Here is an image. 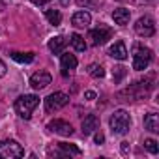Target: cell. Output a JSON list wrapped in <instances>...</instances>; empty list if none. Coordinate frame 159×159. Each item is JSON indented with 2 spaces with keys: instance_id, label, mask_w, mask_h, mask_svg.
<instances>
[{
  "instance_id": "obj_1",
  "label": "cell",
  "mask_w": 159,
  "mask_h": 159,
  "mask_svg": "<svg viewBox=\"0 0 159 159\" xmlns=\"http://www.w3.org/2000/svg\"><path fill=\"white\" fill-rule=\"evenodd\" d=\"M39 105V98L36 94H25V96H19L15 99V112L25 118V120H30L32 118V112L36 111V107Z\"/></svg>"
},
{
  "instance_id": "obj_2",
  "label": "cell",
  "mask_w": 159,
  "mask_h": 159,
  "mask_svg": "<svg viewBox=\"0 0 159 159\" xmlns=\"http://www.w3.org/2000/svg\"><path fill=\"white\" fill-rule=\"evenodd\" d=\"M109 124H111V129H112L114 135H125L129 131V127H131V116H129L127 111L118 109L111 116V122Z\"/></svg>"
},
{
  "instance_id": "obj_3",
  "label": "cell",
  "mask_w": 159,
  "mask_h": 159,
  "mask_svg": "<svg viewBox=\"0 0 159 159\" xmlns=\"http://www.w3.org/2000/svg\"><path fill=\"white\" fill-rule=\"evenodd\" d=\"M152 88H153V84H150V83H146V81H139V83L131 84L127 90H122L118 96L124 98V101H139V99L144 98Z\"/></svg>"
},
{
  "instance_id": "obj_4",
  "label": "cell",
  "mask_w": 159,
  "mask_h": 159,
  "mask_svg": "<svg viewBox=\"0 0 159 159\" xmlns=\"http://www.w3.org/2000/svg\"><path fill=\"white\" fill-rule=\"evenodd\" d=\"M153 60V51L142 45H135V52H133V69L142 71L146 69Z\"/></svg>"
},
{
  "instance_id": "obj_5",
  "label": "cell",
  "mask_w": 159,
  "mask_h": 159,
  "mask_svg": "<svg viewBox=\"0 0 159 159\" xmlns=\"http://www.w3.org/2000/svg\"><path fill=\"white\" fill-rule=\"evenodd\" d=\"M25 155V148L17 140H0V159H19Z\"/></svg>"
},
{
  "instance_id": "obj_6",
  "label": "cell",
  "mask_w": 159,
  "mask_h": 159,
  "mask_svg": "<svg viewBox=\"0 0 159 159\" xmlns=\"http://www.w3.org/2000/svg\"><path fill=\"white\" fill-rule=\"evenodd\" d=\"M67 103H69V96H67V94H64V92H54V94H51V96L45 99V111L52 114V112L64 109Z\"/></svg>"
},
{
  "instance_id": "obj_7",
  "label": "cell",
  "mask_w": 159,
  "mask_h": 159,
  "mask_svg": "<svg viewBox=\"0 0 159 159\" xmlns=\"http://www.w3.org/2000/svg\"><path fill=\"white\" fill-rule=\"evenodd\" d=\"M112 28H109V26H105V25H99L98 28H92L90 32H88V39L92 41V45H103V43H107L111 38H112Z\"/></svg>"
},
{
  "instance_id": "obj_8",
  "label": "cell",
  "mask_w": 159,
  "mask_h": 159,
  "mask_svg": "<svg viewBox=\"0 0 159 159\" xmlns=\"http://www.w3.org/2000/svg\"><path fill=\"white\" fill-rule=\"evenodd\" d=\"M135 32H137L139 36H142V38H152V36L155 34V23H153V19H152L150 15L140 17V19L135 23Z\"/></svg>"
},
{
  "instance_id": "obj_9",
  "label": "cell",
  "mask_w": 159,
  "mask_h": 159,
  "mask_svg": "<svg viewBox=\"0 0 159 159\" xmlns=\"http://www.w3.org/2000/svg\"><path fill=\"white\" fill-rule=\"evenodd\" d=\"M51 81H52L51 73H47V71H38V73H34V75L30 77V86H32L34 90H43V88H47V86L51 84Z\"/></svg>"
},
{
  "instance_id": "obj_10",
  "label": "cell",
  "mask_w": 159,
  "mask_h": 159,
  "mask_svg": "<svg viewBox=\"0 0 159 159\" xmlns=\"http://www.w3.org/2000/svg\"><path fill=\"white\" fill-rule=\"evenodd\" d=\"M47 129L52 131V133H56V135H62V137L73 135V127H71V124L66 122V120H51L49 125H47Z\"/></svg>"
},
{
  "instance_id": "obj_11",
  "label": "cell",
  "mask_w": 159,
  "mask_h": 159,
  "mask_svg": "<svg viewBox=\"0 0 159 159\" xmlns=\"http://www.w3.org/2000/svg\"><path fill=\"white\" fill-rule=\"evenodd\" d=\"M60 66H62V77H69V73L77 67V58L69 52L60 54Z\"/></svg>"
},
{
  "instance_id": "obj_12",
  "label": "cell",
  "mask_w": 159,
  "mask_h": 159,
  "mask_svg": "<svg viewBox=\"0 0 159 159\" xmlns=\"http://www.w3.org/2000/svg\"><path fill=\"white\" fill-rule=\"evenodd\" d=\"M71 23H73V26H77V28H86V26L92 23V15H90L88 11H75L73 17H71Z\"/></svg>"
},
{
  "instance_id": "obj_13",
  "label": "cell",
  "mask_w": 159,
  "mask_h": 159,
  "mask_svg": "<svg viewBox=\"0 0 159 159\" xmlns=\"http://www.w3.org/2000/svg\"><path fill=\"white\" fill-rule=\"evenodd\" d=\"M109 56L116 58V60H127V49L124 41H114L109 49Z\"/></svg>"
},
{
  "instance_id": "obj_14",
  "label": "cell",
  "mask_w": 159,
  "mask_h": 159,
  "mask_svg": "<svg viewBox=\"0 0 159 159\" xmlns=\"http://www.w3.org/2000/svg\"><path fill=\"white\" fill-rule=\"evenodd\" d=\"M54 155L66 157V155H81V148L75 144H67V142H58V150L54 152Z\"/></svg>"
},
{
  "instance_id": "obj_15",
  "label": "cell",
  "mask_w": 159,
  "mask_h": 159,
  "mask_svg": "<svg viewBox=\"0 0 159 159\" xmlns=\"http://www.w3.org/2000/svg\"><path fill=\"white\" fill-rule=\"evenodd\" d=\"M98 125H99V118H98L96 114H88V116L83 120V135H84V137L92 135V133L98 129Z\"/></svg>"
},
{
  "instance_id": "obj_16",
  "label": "cell",
  "mask_w": 159,
  "mask_h": 159,
  "mask_svg": "<svg viewBox=\"0 0 159 159\" xmlns=\"http://www.w3.org/2000/svg\"><path fill=\"white\" fill-rule=\"evenodd\" d=\"M66 45H67V39H66L64 36H54V38H51V41H49V49H51L52 54H60Z\"/></svg>"
},
{
  "instance_id": "obj_17",
  "label": "cell",
  "mask_w": 159,
  "mask_h": 159,
  "mask_svg": "<svg viewBox=\"0 0 159 159\" xmlns=\"http://www.w3.org/2000/svg\"><path fill=\"white\" fill-rule=\"evenodd\" d=\"M129 17H131V13H129V10H125V8H118V10L112 11V19H114V23L120 25V26H125V25L129 23Z\"/></svg>"
},
{
  "instance_id": "obj_18",
  "label": "cell",
  "mask_w": 159,
  "mask_h": 159,
  "mask_svg": "<svg viewBox=\"0 0 159 159\" xmlns=\"http://www.w3.org/2000/svg\"><path fill=\"white\" fill-rule=\"evenodd\" d=\"M144 129H148L152 133H159V116L155 112L146 114V118H144Z\"/></svg>"
},
{
  "instance_id": "obj_19",
  "label": "cell",
  "mask_w": 159,
  "mask_h": 159,
  "mask_svg": "<svg viewBox=\"0 0 159 159\" xmlns=\"http://www.w3.org/2000/svg\"><path fill=\"white\" fill-rule=\"evenodd\" d=\"M69 43H71L73 49L79 51V52H84V51H86V41H84L83 36H79V34H71V36H69Z\"/></svg>"
},
{
  "instance_id": "obj_20",
  "label": "cell",
  "mask_w": 159,
  "mask_h": 159,
  "mask_svg": "<svg viewBox=\"0 0 159 159\" xmlns=\"http://www.w3.org/2000/svg\"><path fill=\"white\" fill-rule=\"evenodd\" d=\"M45 17H47V21H49L51 25H54V26H58V25L62 23V13H60L58 10H47V11H45Z\"/></svg>"
},
{
  "instance_id": "obj_21",
  "label": "cell",
  "mask_w": 159,
  "mask_h": 159,
  "mask_svg": "<svg viewBox=\"0 0 159 159\" xmlns=\"http://www.w3.org/2000/svg\"><path fill=\"white\" fill-rule=\"evenodd\" d=\"M11 58L19 64H30L34 60V52H11Z\"/></svg>"
},
{
  "instance_id": "obj_22",
  "label": "cell",
  "mask_w": 159,
  "mask_h": 159,
  "mask_svg": "<svg viewBox=\"0 0 159 159\" xmlns=\"http://www.w3.org/2000/svg\"><path fill=\"white\" fill-rule=\"evenodd\" d=\"M88 73H90V77H94V79L105 77V69H103V66H99V64H90V66H88Z\"/></svg>"
},
{
  "instance_id": "obj_23",
  "label": "cell",
  "mask_w": 159,
  "mask_h": 159,
  "mask_svg": "<svg viewBox=\"0 0 159 159\" xmlns=\"http://www.w3.org/2000/svg\"><path fill=\"white\" fill-rule=\"evenodd\" d=\"M125 75H127V69H125L124 66H116V67L112 69V79H114V83H120Z\"/></svg>"
},
{
  "instance_id": "obj_24",
  "label": "cell",
  "mask_w": 159,
  "mask_h": 159,
  "mask_svg": "<svg viewBox=\"0 0 159 159\" xmlns=\"http://www.w3.org/2000/svg\"><path fill=\"white\" fill-rule=\"evenodd\" d=\"M144 148H146L150 153H153V155L159 152V144H157V140H153V139H146V140H144Z\"/></svg>"
},
{
  "instance_id": "obj_25",
  "label": "cell",
  "mask_w": 159,
  "mask_h": 159,
  "mask_svg": "<svg viewBox=\"0 0 159 159\" xmlns=\"http://www.w3.org/2000/svg\"><path fill=\"white\" fill-rule=\"evenodd\" d=\"M94 140H96V144H103V142H105V135H103L101 131H98L96 137H94Z\"/></svg>"
},
{
  "instance_id": "obj_26",
  "label": "cell",
  "mask_w": 159,
  "mask_h": 159,
  "mask_svg": "<svg viewBox=\"0 0 159 159\" xmlns=\"http://www.w3.org/2000/svg\"><path fill=\"white\" fill-rule=\"evenodd\" d=\"M6 69H8V67H6V64H4L2 60H0V79H2V77L6 75Z\"/></svg>"
},
{
  "instance_id": "obj_27",
  "label": "cell",
  "mask_w": 159,
  "mask_h": 159,
  "mask_svg": "<svg viewBox=\"0 0 159 159\" xmlns=\"http://www.w3.org/2000/svg\"><path fill=\"white\" fill-rule=\"evenodd\" d=\"M32 4H36V6H45L47 2H51V0H30Z\"/></svg>"
},
{
  "instance_id": "obj_28",
  "label": "cell",
  "mask_w": 159,
  "mask_h": 159,
  "mask_svg": "<svg viewBox=\"0 0 159 159\" xmlns=\"http://www.w3.org/2000/svg\"><path fill=\"white\" fill-rule=\"evenodd\" d=\"M84 98H86V99H96V92H92V90H88V92L84 94Z\"/></svg>"
},
{
  "instance_id": "obj_29",
  "label": "cell",
  "mask_w": 159,
  "mask_h": 159,
  "mask_svg": "<svg viewBox=\"0 0 159 159\" xmlns=\"http://www.w3.org/2000/svg\"><path fill=\"white\" fill-rule=\"evenodd\" d=\"M122 152L127 153V142H122Z\"/></svg>"
},
{
  "instance_id": "obj_30",
  "label": "cell",
  "mask_w": 159,
  "mask_h": 159,
  "mask_svg": "<svg viewBox=\"0 0 159 159\" xmlns=\"http://www.w3.org/2000/svg\"><path fill=\"white\" fill-rule=\"evenodd\" d=\"M69 2H71V0H60V4H62V6H69Z\"/></svg>"
},
{
  "instance_id": "obj_31",
  "label": "cell",
  "mask_w": 159,
  "mask_h": 159,
  "mask_svg": "<svg viewBox=\"0 0 159 159\" xmlns=\"http://www.w3.org/2000/svg\"><path fill=\"white\" fill-rule=\"evenodd\" d=\"M4 10V0H0V11Z\"/></svg>"
}]
</instances>
